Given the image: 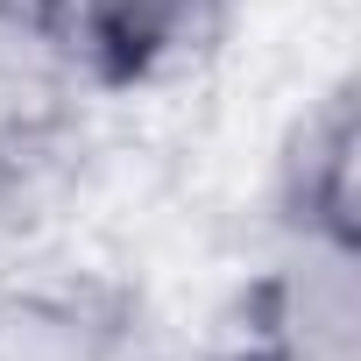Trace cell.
Masks as SVG:
<instances>
[{"label": "cell", "mask_w": 361, "mask_h": 361, "mask_svg": "<svg viewBox=\"0 0 361 361\" xmlns=\"http://www.w3.org/2000/svg\"><path fill=\"white\" fill-rule=\"evenodd\" d=\"M241 312V340L269 361H361V241L283 234Z\"/></svg>", "instance_id": "1"}, {"label": "cell", "mask_w": 361, "mask_h": 361, "mask_svg": "<svg viewBox=\"0 0 361 361\" xmlns=\"http://www.w3.org/2000/svg\"><path fill=\"white\" fill-rule=\"evenodd\" d=\"M92 92L163 85L220 50L234 0H43Z\"/></svg>", "instance_id": "2"}, {"label": "cell", "mask_w": 361, "mask_h": 361, "mask_svg": "<svg viewBox=\"0 0 361 361\" xmlns=\"http://www.w3.org/2000/svg\"><path fill=\"white\" fill-rule=\"evenodd\" d=\"M85 71L43 0H0V177L50 156L85 106Z\"/></svg>", "instance_id": "3"}, {"label": "cell", "mask_w": 361, "mask_h": 361, "mask_svg": "<svg viewBox=\"0 0 361 361\" xmlns=\"http://www.w3.org/2000/svg\"><path fill=\"white\" fill-rule=\"evenodd\" d=\"M276 220L283 234L361 241V106L354 78L326 85L283 135L276 156Z\"/></svg>", "instance_id": "4"}, {"label": "cell", "mask_w": 361, "mask_h": 361, "mask_svg": "<svg viewBox=\"0 0 361 361\" xmlns=\"http://www.w3.org/2000/svg\"><path fill=\"white\" fill-rule=\"evenodd\" d=\"M128 312L92 283H0V361H121Z\"/></svg>", "instance_id": "5"}, {"label": "cell", "mask_w": 361, "mask_h": 361, "mask_svg": "<svg viewBox=\"0 0 361 361\" xmlns=\"http://www.w3.org/2000/svg\"><path fill=\"white\" fill-rule=\"evenodd\" d=\"M199 361H269V354H262V347H248V340H241V347H220V354H199Z\"/></svg>", "instance_id": "6"}, {"label": "cell", "mask_w": 361, "mask_h": 361, "mask_svg": "<svg viewBox=\"0 0 361 361\" xmlns=\"http://www.w3.org/2000/svg\"><path fill=\"white\" fill-rule=\"evenodd\" d=\"M0 283H8V262H0Z\"/></svg>", "instance_id": "7"}]
</instances>
